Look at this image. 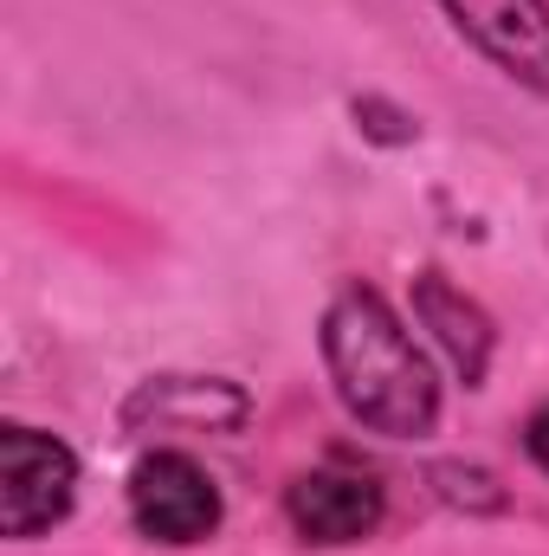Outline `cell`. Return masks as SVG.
<instances>
[{"instance_id": "8992f818", "label": "cell", "mask_w": 549, "mask_h": 556, "mask_svg": "<svg viewBox=\"0 0 549 556\" xmlns=\"http://www.w3.org/2000/svg\"><path fill=\"white\" fill-rule=\"evenodd\" d=\"M124 420L155 433H233L246 420V395L220 376H155L130 395Z\"/></svg>"}, {"instance_id": "277c9868", "label": "cell", "mask_w": 549, "mask_h": 556, "mask_svg": "<svg viewBox=\"0 0 549 556\" xmlns=\"http://www.w3.org/2000/svg\"><path fill=\"white\" fill-rule=\"evenodd\" d=\"M439 13L511 85L549 98V0H439Z\"/></svg>"}, {"instance_id": "7a4b0ae2", "label": "cell", "mask_w": 549, "mask_h": 556, "mask_svg": "<svg viewBox=\"0 0 549 556\" xmlns=\"http://www.w3.org/2000/svg\"><path fill=\"white\" fill-rule=\"evenodd\" d=\"M78 498V459L39 427H0V525L13 544L52 531Z\"/></svg>"}, {"instance_id": "5b68a950", "label": "cell", "mask_w": 549, "mask_h": 556, "mask_svg": "<svg viewBox=\"0 0 549 556\" xmlns=\"http://www.w3.org/2000/svg\"><path fill=\"white\" fill-rule=\"evenodd\" d=\"M284 511H291L297 538H310V544H356L382 525V485L349 466H317V472L291 479Z\"/></svg>"}, {"instance_id": "ba28073f", "label": "cell", "mask_w": 549, "mask_h": 556, "mask_svg": "<svg viewBox=\"0 0 549 556\" xmlns=\"http://www.w3.org/2000/svg\"><path fill=\"white\" fill-rule=\"evenodd\" d=\"M433 485H439V498H446V505H472V511H498V505H505L498 479H491V472H478V466H459V459L433 466Z\"/></svg>"}, {"instance_id": "3957f363", "label": "cell", "mask_w": 549, "mask_h": 556, "mask_svg": "<svg viewBox=\"0 0 549 556\" xmlns=\"http://www.w3.org/2000/svg\"><path fill=\"white\" fill-rule=\"evenodd\" d=\"M130 518L155 544H201L220 525V485L207 479L201 459H188L175 446L142 453L130 472Z\"/></svg>"}, {"instance_id": "9c48e42d", "label": "cell", "mask_w": 549, "mask_h": 556, "mask_svg": "<svg viewBox=\"0 0 549 556\" xmlns=\"http://www.w3.org/2000/svg\"><path fill=\"white\" fill-rule=\"evenodd\" d=\"M524 446H531V459H537V466L549 472V402L537 408V415H531V427H524Z\"/></svg>"}, {"instance_id": "52a82bcc", "label": "cell", "mask_w": 549, "mask_h": 556, "mask_svg": "<svg viewBox=\"0 0 549 556\" xmlns=\"http://www.w3.org/2000/svg\"><path fill=\"white\" fill-rule=\"evenodd\" d=\"M413 317L439 337V350L452 356L459 382H465V389H478V382H485V369H491V343H498L491 317H485L459 285H446V273H420V278H413Z\"/></svg>"}, {"instance_id": "6da1fadb", "label": "cell", "mask_w": 549, "mask_h": 556, "mask_svg": "<svg viewBox=\"0 0 549 556\" xmlns=\"http://www.w3.org/2000/svg\"><path fill=\"white\" fill-rule=\"evenodd\" d=\"M323 369L343 395V408L369 433L388 440H420L439 420V382L433 363L420 356L408 324L388 311L382 291L343 285L323 311Z\"/></svg>"}]
</instances>
